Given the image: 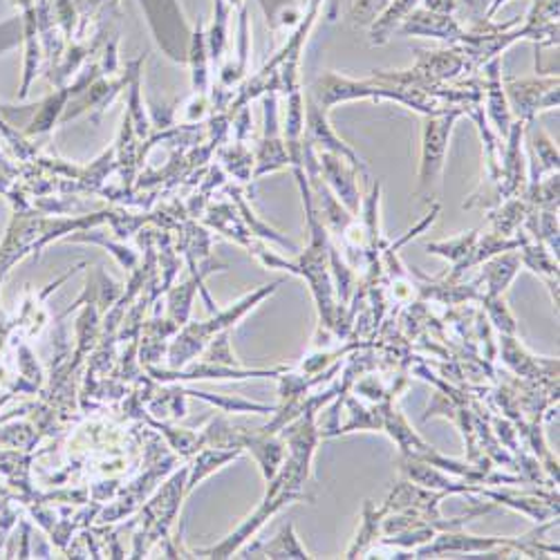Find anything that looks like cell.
Here are the masks:
<instances>
[{
  "label": "cell",
  "instance_id": "obj_7",
  "mask_svg": "<svg viewBox=\"0 0 560 560\" xmlns=\"http://www.w3.org/2000/svg\"><path fill=\"white\" fill-rule=\"evenodd\" d=\"M504 3H509V0H493V5H491V10H489V21L495 19V14L500 12V8H502Z\"/></svg>",
  "mask_w": 560,
  "mask_h": 560
},
{
  "label": "cell",
  "instance_id": "obj_1",
  "mask_svg": "<svg viewBox=\"0 0 560 560\" xmlns=\"http://www.w3.org/2000/svg\"><path fill=\"white\" fill-rule=\"evenodd\" d=\"M457 115L459 113H453L448 117L427 119L424 147H422V168H419V186H422V189L433 186L444 171L448 137H451L453 121L457 119Z\"/></svg>",
  "mask_w": 560,
  "mask_h": 560
},
{
  "label": "cell",
  "instance_id": "obj_3",
  "mask_svg": "<svg viewBox=\"0 0 560 560\" xmlns=\"http://www.w3.org/2000/svg\"><path fill=\"white\" fill-rule=\"evenodd\" d=\"M509 97L521 119H532L538 108L558 106V79L549 81H509Z\"/></svg>",
  "mask_w": 560,
  "mask_h": 560
},
{
  "label": "cell",
  "instance_id": "obj_6",
  "mask_svg": "<svg viewBox=\"0 0 560 560\" xmlns=\"http://www.w3.org/2000/svg\"><path fill=\"white\" fill-rule=\"evenodd\" d=\"M390 0H357L352 8V19L359 25H370L386 8Z\"/></svg>",
  "mask_w": 560,
  "mask_h": 560
},
{
  "label": "cell",
  "instance_id": "obj_4",
  "mask_svg": "<svg viewBox=\"0 0 560 560\" xmlns=\"http://www.w3.org/2000/svg\"><path fill=\"white\" fill-rule=\"evenodd\" d=\"M307 139H310V147H318L320 153L339 155L346 162H350L354 168L365 171L363 162L354 155V151L348 149L341 142V139L335 135L332 126L328 124V117H325V110L318 104H314L312 100L307 104Z\"/></svg>",
  "mask_w": 560,
  "mask_h": 560
},
{
  "label": "cell",
  "instance_id": "obj_2",
  "mask_svg": "<svg viewBox=\"0 0 560 560\" xmlns=\"http://www.w3.org/2000/svg\"><path fill=\"white\" fill-rule=\"evenodd\" d=\"M401 36H424V38H440L448 43H457L464 36V27L457 23L453 14L433 12L427 8H415L395 30Z\"/></svg>",
  "mask_w": 560,
  "mask_h": 560
},
{
  "label": "cell",
  "instance_id": "obj_5",
  "mask_svg": "<svg viewBox=\"0 0 560 560\" xmlns=\"http://www.w3.org/2000/svg\"><path fill=\"white\" fill-rule=\"evenodd\" d=\"M464 55L457 48L451 52H419L415 70L424 72L431 79H448L455 77L464 68Z\"/></svg>",
  "mask_w": 560,
  "mask_h": 560
}]
</instances>
